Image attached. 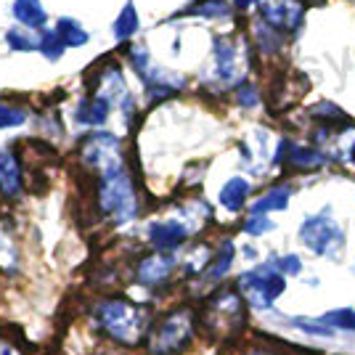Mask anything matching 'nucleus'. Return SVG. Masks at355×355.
<instances>
[{"label":"nucleus","instance_id":"obj_1","mask_svg":"<svg viewBox=\"0 0 355 355\" xmlns=\"http://www.w3.org/2000/svg\"><path fill=\"white\" fill-rule=\"evenodd\" d=\"M202 326L212 337H236L247 326V302L236 289H218L202 308Z\"/></svg>","mask_w":355,"mask_h":355},{"label":"nucleus","instance_id":"obj_2","mask_svg":"<svg viewBox=\"0 0 355 355\" xmlns=\"http://www.w3.org/2000/svg\"><path fill=\"white\" fill-rule=\"evenodd\" d=\"M193 331L196 315L191 308H173L148 331V350L151 355H180L191 345Z\"/></svg>","mask_w":355,"mask_h":355},{"label":"nucleus","instance_id":"obj_3","mask_svg":"<svg viewBox=\"0 0 355 355\" xmlns=\"http://www.w3.org/2000/svg\"><path fill=\"white\" fill-rule=\"evenodd\" d=\"M98 321L109 337L122 345H135L146 334L148 313L128 300H106L98 305Z\"/></svg>","mask_w":355,"mask_h":355},{"label":"nucleus","instance_id":"obj_4","mask_svg":"<svg viewBox=\"0 0 355 355\" xmlns=\"http://www.w3.org/2000/svg\"><path fill=\"white\" fill-rule=\"evenodd\" d=\"M239 289L247 297L252 308L257 311H270L273 302L284 295L286 289V276H282L276 268H254L239 279Z\"/></svg>","mask_w":355,"mask_h":355},{"label":"nucleus","instance_id":"obj_5","mask_svg":"<svg viewBox=\"0 0 355 355\" xmlns=\"http://www.w3.org/2000/svg\"><path fill=\"white\" fill-rule=\"evenodd\" d=\"M300 239H302V244H305L311 252H315V254H326V257L337 254V252L342 250V241H345L342 228L329 218V212L313 215V218H308V220L302 223Z\"/></svg>","mask_w":355,"mask_h":355},{"label":"nucleus","instance_id":"obj_6","mask_svg":"<svg viewBox=\"0 0 355 355\" xmlns=\"http://www.w3.org/2000/svg\"><path fill=\"white\" fill-rule=\"evenodd\" d=\"M101 207L109 212V215H114L119 223L130 220L135 215V193H133V186H130V180L128 175H122V173H109L104 180V186H101Z\"/></svg>","mask_w":355,"mask_h":355},{"label":"nucleus","instance_id":"obj_7","mask_svg":"<svg viewBox=\"0 0 355 355\" xmlns=\"http://www.w3.org/2000/svg\"><path fill=\"white\" fill-rule=\"evenodd\" d=\"M263 16L273 27L297 30L302 24V6L297 0H266L263 3Z\"/></svg>","mask_w":355,"mask_h":355},{"label":"nucleus","instance_id":"obj_8","mask_svg":"<svg viewBox=\"0 0 355 355\" xmlns=\"http://www.w3.org/2000/svg\"><path fill=\"white\" fill-rule=\"evenodd\" d=\"M170 273H173V260H170V257H164V254H148L146 260H141L135 276H138L141 284L157 286V284H162Z\"/></svg>","mask_w":355,"mask_h":355},{"label":"nucleus","instance_id":"obj_9","mask_svg":"<svg viewBox=\"0 0 355 355\" xmlns=\"http://www.w3.org/2000/svg\"><path fill=\"white\" fill-rule=\"evenodd\" d=\"M189 236V228L183 223H154L151 225V241L157 250H175Z\"/></svg>","mask_w":355,"mask_h":355},{"label":"nucleus","instance_id":"obj_10","mask_svg":"<svg viewBox=\"0 0 355 355\" xmlns=\"http://www.w3.org/2000/svg\"><path fill=\"white\" fill-rule=\"evenodd\" d=\"M247 196H250V183H247L244 178H231V180L223 186L220 205L225 209H231V212H236V209L244 207Z\"/></svg>","mask_w":355,"mask_h":355},{"label":"nucleus","instance_id":"obj_11","mask_svg":"<svg viewBox=\"0 0 355 355\" xmlns=\"http://www.w3.org/2000/svg\"><path fill=\"white\" fill-rule=\"evenodd\" d=\"M286 148V162L292 164V167H300V170H315V167H321L326 162L324 154H318V151H313L308 146H295V144H289Z\"/></svg>","mask_w":355,"mask_h":355},{"label":"nucleus","instance_id":"obj_12","mask_svg":"<svg viewBox=\"0 0 355 355\" xmlns=\"http://www.w3.org/2000/svg\"><path fill=\"white\" fill-rule=\"evenodd\" d=\"M289 196H292V189L276 186V189H270L268 193H263V196L252 205V215H266L270 209H284L289 205Z\"/></svg>","mask_w":355,"mask_h":355},{"label":"nucleus","instance_id":"obj_13","mask_svg":"<svg viewBox=\"0 0 355 355\" xmlns=\"http://www.w3.org/2000/svg\"><path fill=\"white\" fill-rule=\"evenodd\" d=\"M324 326H329L331 331H350L355 334V311L353 308H340V311H331L318 318Z\"/></svg>","mask_w":355,"mask_h":355},{"label":"nucleus","instance_id":"obj_14","mask_svg":"<svg viewBox=\"0 0 355 355\" xmlns=\"http://www.w3.org/2000/svg\"><path fill=\"white\" fill-rule=\"evenodd\" d=\"M231 263H234V244L231 241H225L220 247V252H218V257L212 260V266H209V279H223L225 273H228V268H231Z\"/></svg>","mask_w":355,"mask_h":355},{"label":"nucleus","instance_id":"obj_15","mask_svg":"<svg viewBox=\"0 0 355 355\" xmlns=\"http://www.w3.org/2000/svg\"><path fill=\"white\" fill-rule=\"evenodd\" d=\"M0 186L6 193H14L19 189V170H16L14 159H8V157L0 159Z\"/></svg>","mask_w":355,"mask_h":355},{"label":"nucleus","instance_id":"obj_16","mask_svg":"<svg viewBox=\"0 0 355 355\" xmlns=\"http://www.w3.org/2000/svg\"><path fill=\"white\" fill-rule=\"evenodd\" d=\"M276 270L282 273V276H300V270H302V263H300V257L297 254H284L276 260Z\"/></svg>","mask_w":355,"mask_h":355},{"label":"nucleus","instance_id":"obj_17","mask_svg":"<svg viewBox=\"0 0 355 355\" xmlns=\"http://www.w3.org/2000/svg\"><path fill=\"white\" fill-rule=\"evenodd\" d=\"M270 228H273V223L268 220L266 215H252L250 220L244 223V231L252 234V236H260V234H266V231H270Z\"/></svg>","mask_w":355,"mask_h":355},{"label":"nucleus","instance_id":"obj_18","mask_svg":"<svg viewBox=\"0 0 355 355\" xmlns=\"http://www.w3.org/2000/svg\"><path fill=\"white\" fill-rule=\"evenodd\" d=\"M135 27H138V19H135V14L128 8V11H125V16L119 19V35H128V32H133Z\"/></svg>","mask_w":355,"mask_h":355},{"label":"nucleus","instance_id":"obj_19","mask_svg":"<svg viewBox=\"0 0 355 355\" xmlns=\"http://www.w3.org/2000/svg\"><path fill=\"white\" fill-rule=\"evenodd\" d=\"M247 355H282L279 350H270V347H254V350H250Z\"/></svg>","mask_w":355,"mask_h":355},{"label":"nucleus","instance_id":"obj_20","mask_svg":"<svg viewBox=\"0 0 355 355\" xmlns=\"http://www.w3.org/2000/svg\"><path fill=\"white\" fill-rule=\"evenodd\" d=\"M0 355H19V353H16L14 347L8 345V342H3V340H0Z\"/></svg>","mask_w":355,"mask_h":355},{"label":"nucleus","instance_id":"obj_21","mask_svg":"<svg viewBox=\"0 0 355 355\" xmlns=\"http://www.w3.org/2000/svg\"><path fill=\"white\" fill-rule=\"evenodd\" d=\"M234 3H236L239 8H247V6H252V3H254V0H234Z\"/></svg>","mask_w":355,"mask_h":355},{"label":"nucleus","instance_id":"obj_22","mask_svg":"<svg viewBox=\"0 0 355 355\" xmlns=\"http://www.w3.org/2000/svg\"><path fill=\"white\" fill-rule=\"evenodd\" d=\"M350 159H353V162H355V146L350 148Z\"/></svg>","mask_w":355,"mask_h":355}]
</instances>
